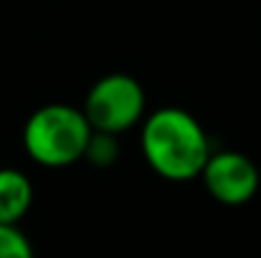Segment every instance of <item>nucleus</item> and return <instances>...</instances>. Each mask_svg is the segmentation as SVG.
Segmentation results:
<instances>
[{"label":"nucleus","instance_id":"39448f33","mask_svg":"<svg viewBox=\"0 0 261 258\" xmlns=\"http://www.w3.org/2000/svg\"><path fill=\"white\" fill-rule=\"evenodd\" d=\"M33 205V185L15 167H0V223L18 225Z\"/></svg>","mask_w":261,"mask_h":258},{"label":"nucleus","instance_id":"f257e3e1","mask_svg":"<svg viewBox=\"0 0 261 258\" xmlns=\"http://www.w3.org/2000/svg\"><path fill=\"white\" fill-rule=\"evenodd\" d=\"M142 155L147 165L165 180L185 182L200 177L211 142L203 124L180 106H163L142 122Z\"/></svg>","mask_w":261,"mask_h":258},{"label":"nucleus","instance_id":"7ed1b4c3","mask_svg":"<svg viewBox=\"0 0 261 258\" xmlns=\"http://www.w3.org/2000/svg\"><path fill=\"white\" fill-rule=\"evenodd\" d=\"M147 99L142 84L129 74H107L96 79L82 106L94 132L122 134L145 119Z\"/></svg>","mask_w":261,"mask_h":258},{"label":"nucleus","instance_id":"f03ea898","mask_svg":"<svg viewBox=\"0 0 261 258\" xmlns=\"http://www.w3.org/2000/svg\"><path fill=\"white\" fill-rule=\"evenodd\" d=\"M91 132L82 109L71 104H46L28 117L23 147L36 165L59 170L84 160Z\"/></svg>","mask_w":261,"mask_h":258},{"label":"nucleus","instance_id":"0eeeda50","mask_svg":"<svg viewBox=\"0 0 261 258\" xmlns=\"http://www.w3.org/2000/svg\"><path fill=\"white\" fill-rule=\"evenodd\" d=\"M0 258H36L31 241L18 225L0 223Z\"/></svg>","mask_w":261,"mask_h":258},{"label":"nucleus","instance_id":"423d86ee","mask_svg":"<svg viewBox=\"0 0 261 258\" xmlns=\"http://www.w3.org/2000/svg\"><path fill=\"white\" fill-rule=\"evenodd\" d=\"M84 160L94 167H109L119 160V142L117 134H107V132H91L84 150Z\"/></svg>","mask_w":261,"mask_h":258},{"label":"nucleus","instance_id":"20e7f679","mask_svg":"<svg viewBox=\"0 0 261 258\" xmlns=\"http://www.w3.org/2000/svg\"><path fill=\"white\" fill-rule=\"evenodd\" d=\"M200 177L213 200L233 208L254 200L261 185V172L256 162L236 150L211 152L200 170Z\"/></svg>","mask_w":261,"mask_h":258}]
</instances>
